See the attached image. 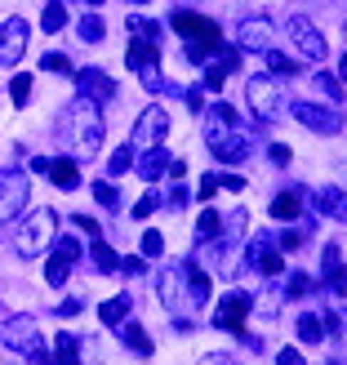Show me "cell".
I'll use <instances>...</instances> for the list:
<instances>
[{
  "mask_svg": "<svg viewBox=\"0 0 347 365\" xmlns=\"http://www.w3.org/2000/svg\"><path fill=\"white\" fill-rule=\"evenodd\" d=\"M0 339H5L9 352H23L31 365H53V356L41 343V325H36V317H9L5 330H0Z\"/></svg>",
  "mask_w": 347,
  "mask_h": 365,
  "instance_id": "cell-1",
  "label": "cell"
},
{
  "mask_svg": "<svg viewBox=\"0 0 347 365\" xmlns=\"http://www.w3.org/2000/svg\"><path fill=\"white\" fill-rule=\"evenodd\" d=\"M53 227H58V214L53 210H36L31 218L14 227V250L18 259H36V254H45V245L53 241Z\"/></svg>",
  "mask_w": 347,
  "mask_h": 365,
  "instance_id": "cell-2",
  "label": "cell"
},
{
  "mask_svg": "<svg viewBox=\"0 0 347 365\" xmlns=\"http://www.w3.org/2000/svg\"><path fill=\"white\" fill-rule=\"evenodd\" d=\"M245 210H232V214H223V227H218V241L205 250L209 254V263H214V272H223V277H232L236 272V245H241V236H245Z\"/></svg>",
  "mask_w": 347,
  "mask_h": 365,
  "instance_id": "cell-3",
  "label": "cell"
},
{
  "mask_svg": "<svg viewBox=\"0 0 347 365\" xmlns=\"http://www.w3.org/2000/svg\"><path fill=\"white\" fill-rule=\"evenodd\" d=\"M71 143H76L81 156H98V148H103V112H98V103L81 98L76 107H71Z\"/></svg>",
  "mask_w": 347,
  "mask_h": 365,
  "instance_id": "cell-4",
  "label": "cell"
},
{
  "mask_svg": "<svg viewBox=\"0 0 347 365\" xmlns=\"http://www.w3.org/2000/svg\"><path fill=\"white\" fill-rule=\"evenodd\" d=\"M285 36H289V45H294V58H303V63H325V53H330V45H325V36L316 31V23L303 18V14H289Z\"/></svg>",
  "mask_w": 347,
  "mask_h": 365,
  "instance_id": "cell-5",
  "label": "cell"
},
{
  "mask_svg": "<svg viewBox=\"0 0 347 365\" xmlns=\"http://www.w3.org/2000/svg\"><path fill=\"white\" fill-rule=\"evenodd\" d=\"M245 98H249V112L259 120H276L285 112V89L271 81V76H254L245 85Z\"/></svg>",
  "mask_w": 347,
  "mask_h": 365,
  "instance_id": "cell-6",
  "label": "cell"
},
{
  "mask_svg": "<svg viewBox=\"0 0 347 365\" xmlns=\"http://www.w3.org/2000/svg\"><path fill=\"white\" fill-rule=\"evenodd\" d=\"M27 192H31V182H27L23 170H5V174H0V227H5L9 218L23 214Z\"/></svg>",
  "mask_w": 347,
  "mask_h": 365,
  "instance_id": "cell-7",
  "label": "cell"
},
{
  "mask_svg": "<svg viewBox=\"0 0 347 365\" xmlns=\"http://www.w3.org/2000/svg\"><path fill=\"white\" fill-rule=\"evenodd\" d=\"M249 312H254V299L241 294V289H232V294H223V303H218L214 325H218V330H227V334H245V317Z\"/></svg>",
  "mask_w": 347,
  "mask_h": 365,
  "instance_id": "cell-8",
  "label": "cell"
},
{
  "mask_svg": "<svg viewBox=\"0 0 347 365\" xmlns=\"http://www.w3.org/2000/svg\"><path fill=\"white\" fill-rule=\"evenodd\" d=\"M71 81H76V89H81V98H89V103H98V107H107L116 98V81L107 76L103 67H81V71H71Z\"/></svg>",
  "mask_w": 347,
  "mask_h": 365,
  "instance_id": "cell-9",
  "label": "cell"
},
{
  "mask_svg": "<svg viewBox=\"0 0 347 365\" xmlns=\"http://www.w3.org/2000/svg\"><path fill=\"white\" fill-rule=\"evenodd\" d=\"M170 27L182 36V41L218 45V23H209V18H200V14H192V9H174V14H170Z\"/></svg>",
  "mask_w": 347,
  "mask_h": 365,
  "instance_id": "cell-10",
  "label": "cell"
},
{
  "mask_svg": "<svg viewBox=\"0 0 347 365\" xmlns=\"http://www.w3.org/2000/svg\"><path fill=\"white\" fill-rule=\"evenodd\" d=\"M165 134H170V116L160 112V107H147V112L134 120V138L130 143L147 152V148H160V138H165Z\"/></svg>",
  "mask_w": 347,
  "mask_h": 365,
  "instance_id": "cell-11",
  "label": "cell"
},
{
  "mask_svg": "<svg viewBox=\"0 0 347 365\" xmlns=\"http://www.w3.org/2000/svg\"><path fill=\"white\" fill-rule=\"evenodd\" d=\"M23 53H27V23L23 18H5L0 23V67H18Z\"/></svg>",
  "mask_w": 347,
  "mask_h": 365,
  "instance_id": "cell-12",
  "label": "cell"
},
{
  "mask_svg": "<svg viewBox=\"0 0 347 365\" xmlns=\"http://www.w3.org/2000/svg\"><path fill=\"white\" fill-rule=\"evenodd\" d=\"M294 120H303L307 130H316V134H338L343 130V112H330V107H321V103H294Z\"/></svg>",
  "mask_w": 347,
  "mask_h": 365,
  "instance_id": "cell-13",
  "label": "cell"
},
{
  "mask_svg": "<svg viewBox=\"0 0 347 365\" xmlns=\"http://www.w3.org/2000/svg\"><path fill=\"white\" fill-rule=\"evenodd\" d=\"M236 41H241L245 49L267 53V49H276V31H271L267 18H241V27H236Z\"/></svg>",
  "mask_w": 347,
  "mask_h": 365,
  "instance_id": "cell-14",
  "label": "cell"
},
{
  "mask_svg": "<svg viewBox=\"0 0 347 365\" xmlns=\"http://www.w3.org/2000/svg\"><path fill=\"white\" fill-rule=\"evenodd\" d=\"M249 263L263 272V277H281V267H285V259L276 254V241H271V236H254L249 241Z\"/></svg>",
  "mask_w": 347,
  "mask_h": 365,
  "instance_id": "cell-15",
  "label": "cell"
},
{
  "mask_svg": "<svg viewBox=\"0 0 347 365\" xmlns=\"http://www.w3.org/2000/svg\"><path fill=\"white\" fill-rule=\"evenodd\" d=\"M209 152L223 160V165H241V160H249V152H254V148H249V134H245V130H232L227 138H218Z\"/></svg>",
  "mask_w": 347,
  "mask_h": 365,
  "instance_id": "cell-16",
  "label": "cell"
},
{
  "mask_svg": "<svg viewBox=\"0 0 347 365\" xmlns=\"http://www.w3.org/2000/svg\"><path fill=\"white\" fill-rule=\"evenodd\" d=\"M232 130H236V112H232L227 103H214V107H205V143H209V148H214L218 138H227Z\"/></svg>",
  "mask_w": 347,
  "mask_h": 365,
  "instance_id": "cell-17",
  "label": "cell"
},
{
  "mask_svg": "<svg viewBox=\"0 0 347 365\" xmlns=\"http://www.w3.org/2000/svg\"><path fill=\"white\" fill-rule=\"evenodd\" d=\"M321 277H325V289H330V294H347V267H343V254L334 245L321 254Z\"/></svg>",
  "mask_w": 347,
  "mask_h": 365,
  "instance_id": "cell-18",
  "label": "cell"
},
{
  "mask_svg": "<svg viewBox=\"0 0 347 365\" xmlns=\"http://www.w3.org/2000/svg\"><path fill=\"white\" fill-rule=\"evenodd\" d=\"M156 289H160V303H165L170 312H182V267H170V272H160Z\"/></svg>",
  "mask_w": 347,
  "mask_h": 365,
  "instance_id": "cell-19",
  "label": "cell"
},
{
  "mask_svg": "<svg viewBox=\"0 0 347 365\" xmlns=\"http://www.w3.org/2000/svg\"><path fill=\"white\" fill-rule=\"evenodd\" d=\"M165 170H170V152H165V148H147V152L138 156L143 182H160V178H165Z\"/></svg>",
  "mask_w": 347,
  "mask_h": 365,
  "instance_id": "cell-20",
  "label": "cell"
},
{
  "mask_svg": "<svg viewBox=\"0 0 347 365\" xmlns=\"http://www.w3.org/2000/svg\"><path fill=\"white\" fill-rule=\"evenodd\" d=\"M45 174L53 178V187H63V192L81 187V170H76V160H71V156H58V160H49V165H45Z\"/></svg>",
  "mask_w": 347,
  "mask_h": 365,
  "instance_id": "cell-21",
  "label": "cell"
},
{
  "mask_svg": "<svg viewBox=\"0 0 347 365\" xmlns=\"http://www.w3.org/2000/svg\"><path fill=\"white\" fill-rule=\"evenodd\" d=\"M182 285H187L192 289V307H200V303H209V277H205V272H200L196 263H182Z\"/></svg>",
  "mask_w": 347,
  "mask_h": 365,
  "instance_id": "cell-22",
  "label": "cell"
},
{
  "mask_svg": "<svg viewBox=\"0 0 347 365\" xmlns=\"http://www.w3.org/2000/svg\"><path fill=\"white\" fill-rule=\"evenodd\" d=\"M299 210H303V192L299 187H289V192H281L276 200H271V218H281V223H294Z\"/></svg>",
  "mask_w": 347,
  "mask_h": 365,
  "instance_id": "cell-23",
  "label": "cell"
},
{
  "mask_svg": "<svg viewBox=\"0 0 347 365\" xmlns=\"http://www.w3.org/2000/svg\"><path fill=\"white\" fill-rule=\"evenodd\" d=\"M316 210L330 214V218H338V223H347V196L338 187H321L316 192Z\"/></svg>",
  "mask_w": 347,
  "mask_h": 365,
  "instance_id": "cell-24",
  "label": "cell"
},
{
  "mask_svg": "<svg viewBox=\"0 0 347 365\" xmlns=\"http://www.w3.org/2000/svg\"><path fill=\"white\" fill-rule=\"evenodd\" d=\"M156 58H160V45H156V41H134V45H130V53H125V63H130L134 71L156 67Z\"/></svg>",
  "mask_w": 347,
  "mask_h": 365,
  "instance_id": "cell-25",
  "label": "cell"
},
{
  "mask_svg": "<svg viewBox=\"0 0 347 365\" xmlns=\"http://www.w3.org/2000/svg\"><path fill=\"white\" fill-rule=\"evenodd\" d=\"M120 339L130 343V348H134L138 356H152V334L143 330V325H134V321H120Z\"/></svg>",
  "mask_w": 347,
  "mask_h": 365,
  "instance_id": "cell-26",
  "label": "cell"
},
{
  "mask_svg": "<svg viewBox=\"0 0 347 365\" xmlns=\"http://www.w3.org/2000/svg\"><path fill=\"white\" fill-rule=\"evenodd\" d=\"M53 365H85V361H81V343H76V334H71V330L58 334V352H53Z\"/></svg>",
  "mask_w": 347,
  "mask_h": 365,
  "instance_id": "cell-27",
  "label": "cell"
},
{
  "mask_svg": "<svg viewBox=\"0 0 347 365\" xmlns=\"http://www.w3.org/2000/svg\"><path fill=\"white\" fill-rule=\"evenodd\" d=\"M98 317H103V325H120V321H130V299H107L103 307H98Z\"/></svg>",
  "mask_w": 347,
  "mask_h": 365,
  "instance_id": "cell-28",
  "label": "cell"
},
{
  "mask_svg": "<svg viewBox=\"0 0 347 365\" xmlns=\"http://www.w3.org/2000/svg\"><path fill=\"white\" fill-rule=\"evenodd\" d=\"M218 49H223V41H218V45L187 41V45H182V58H187V63H209V58H218Z\"/></svg>",
  "mask_w": 347,
  "mask_h": 365,
  "instance_id": "cell-29",
  "label": "cell"
},
{
  "mask_svg": "<svg viewBox=\"0 0 347 365\" xmlns=\"http://www.w3.org/2000/svg\"><path fill=\"white\" fill-rule=\"evenodd\" d=\"M76 31H81V41H85V45H98V41H103V36H107V23H103V18H98V14H85Z\"/></svg>",
  "mask_w": 347,
  "mask_h": 365,
  "instance_id": "cell-30",
  "label": "cell"
},
{
  "mask_svg": "<svg viewBox=\"0 0 347 365\" xmlns=\"http://www.w3.org/2000/svg\"><path fill=\"white\" fill-rule=\"evenodd\" d=\"M67 277H71V263H67V259H58V254H49V263H45V281H49L53 289H63V285H67Z\"/></svg>",
  "mask_w": 347,
  "mask_h": 365,
  "instance_id": "cell-31",
  "label": "cell"
},
{
  "mask_svg": "<svg viewBox=\"0 0 347 365\" xmlns=\"http://www.w3.org/2000/svg\"><path fill=\"white\" fill-rule=\"evenodd\" d=\"M263 58H267V67L276 71V76H299V58H289V53H281V49H267Z\"/></svg>",
  "mask_w": 347,
  "mask_h": 365,
  "instance_id": "cell-32",
  "label": "cell"
},
{
  "mask_svg": "<svg viewBox=\"0 0 347 365\" xmlns=\"http://www.w3.org/2000/svg\"><path fill=\"white\" fill-rule=\"evenodd\" d=\"M299 339H303V343H321V339H325V325H321L316 312H303V317H299Z\"/></svg>",
  "mask_w": 347,
  "mask_h": 365,
  "instance_id": "cell-33",
  "label": "cell"
},
{
  "mask_svg": "<svg viewBox=\"0 0 347 365\" xmlns=\"http://www.w3.org/2000/svg\"><path fill=\"white\" fill-rule=\"evenodd\" d=\"M89 254H94V267H98V272H116V263H120L103 236H94V250H89Z\"/></svg>",
  "mask_w": 347,
  "mask_h": 365,
  "instance_id": "cell-34",
  "label": "cell"
},
{
  "mask_svg": "<svg viewBox=\"0 0 347 365\" xmlns=\"http://www.w3.org/2000/svg\"><path fill=\"white\" fill-rule=\"evenodd\" d=\"M218 227H223V214H214V210H205V214H200V223H196V241L205 245L209 236H218Z\"/></svg>",
  "mask_w": 347,
  "mask_h": 365,
  "instance_id": "cell-35",
  "label": "cell"
},
{
  "mask_svg": "<svg viewBox=\"0 0 347 365\" xmlns=\"http://www.w3.org/2000/svg\"><path fill=\"white\" fill-rule=\"evenodd\" d=\"M67 23V9H63V0H49V5H45V14H41V27L45 31H58Z\"/></svg>",
  "mask_w": 347,
  "mask_h": 365,
  "instance_id": "cell-36",
  "label": "cell"
},
{
  "mask_svg": "<svg viewBox=\"0 0 347 365\" xmlns=\"http://www.w3.org/2000/svg\"><path fill=\"white\" fill-rule=\"evenodd\" d=\"M130 165H134V152H130V148H116L112 156H107V178H120Z\"/></svg>",
  "mask_w": 347,
  "mask_h": 365,
  "instance_id": "cell-37",
  "label": "cell"
},
{
  "mask_svg": "<svg viewBox=\"0 0 347 365\" xmlns=\"http://www.w3.org/2000/svg\"><path fill=\"white\" fill-rule=\"evenodd\" d=\"M130 31L138 36V41H156V36H160V23H156V18H143V14H134V18H130Z\"/></svg>",
  "mask_w": 347,
  "mask_h": 365,
  "instance_id": "cell-38",
  "label": "cell"
},
{
  "mask_svg": "<svg viewBox=\"0 0 347 365\" xmlns=\"http://www.w3.org/2000/svg\"><path fill=\"white\" fill-rule=\"evenodd\" d=\"M138 76H143V89H152V94H170V89H174L165 76H160V67H143Z\"/></svg>",
  "mask_w": 347,
  "mask_h": 365,
  "instance_id": "cell-39",
  "label": "cell"
},
{
  "mask_svg": "<svg viewBox=\"0 0 347 365\" xmlns=\"http://www.w3.org/2000/svg\"><path fill=\"white\" fill-rule=\"evenodd\" d=\"M94 200L103 210H116L120 205V187H112V182H94Z\"/></svg>",
  "mask_w": 347,
  "mask_h": 365,
  "instance_id": "cell-40",
  "label": "cell"
},
{
  "mask_svg": "<svg viewBox=\"0 0 347 365\" xmlns=\"http://www.w3.org/2000/svg\"><path fill=\"white\" fill-rule=\"evenodd\" d=\"M285 294H289V299H303V294H312V277H307V272H294V277L285 281Z\"/></svg>",
  "mask_w": 347,
  "mask_h": 365,
  "instance_id": "cell-41",
  "label": "cell"
},
{
  "mask_svg": "<svg viewBox=\"0 0 347 365\" xmlns=\"http://www.w3.org/2000/svg\"><path fill=\"white\" fill-rule=\"evenodd\" d=\"M53 254H58V259H67V263H81V241H76V236H63V241L58 245H53Z\"/></svg>",
  "mask_w": 347,
  "mask_h": 365,
  "instance_id": "cell-42",
  "label": "cell"
},
{
  "mask_svg": "<svg viewBox=\"0 0 347 365\" xmlns=\"http://www.w3.org/2000/svg\"><path fill=\"white\" fill-rule=\"evenodd\" d=\"M9 98H14L18 107H27V98H31V76H14V81H9Z\"/></svg>",
  "mask_w": 347,
  "mask_h": 365,
  "instance_id": "cell-43",
  "label": "cell"
},
{
  "mask_svg": "<svg viewBox=\"0 0 347 365\" xmlns=\"http://www.w3.org/2000/svg\"><path fill=\"white\" fill-rule=\"evenodd\" d=\"M316 85L325 89V98H330V103H338V98H343V85H338V76H330V71H321Z\"/></svg>",
  "mask_w": 347,
  "mask_h": 365,
  "instance_id": "cell-44",
  "label": "cell"
},
{
  "mask_svg": "<svg viewBox=\"0 0 347 365\" xmlns=\"http://www.w3.org/2000/svg\"><path fill=\"white\" fill-rule=\"evenodd\" d=\"M160 250H165V236H160V232H143V254H147V259H160Z\"/></svg>",
  "mask_w": 347,
  "mask_h": 365,
  "instance_id": "cell-45",
  "label": "cell"
},
{
  "mask_svg": "<svg viewBox=\"0 0 347 365\" xmlns=\"http://www.w3.org/2000/svg\"><path fill=\"white\" fill-rule=\"evenodd\" d=\"M156 210H160V196H156V187H152V192H147V196H143L138 205H134V218H152Z\"/></svg>",
  "mask_w": 347,
  "mask_h": 365,
  "instance_id": "cell-46",
  "label": "cell"
},
{
  "mask_svg": "<svg viewBox=\"0 0 347 365\" xmlns=\"http://www.w3.org/2000/svg\"><path fill=\"white\" fill-rule=\"evenodd\" d=\"M223 81H227V71L218 67V63H209L205 67V89H223Z\"/></svg>",
  "mask_w": 347,
  "mask_h": 365,
  "instance_id": "cell-47",
  "label": "cell"
},
{
  "mask_svg": "<svg viewBox=\"0 0 347 365\" xmlns=\"http://www.w3.org/2000/svg\"><path fill=\"white\" fill-rule=\"evenodd\" d=\"M45 71H71V63H67V53H45V63H41Z\"/></svg>",
  "mask_w": 347,
  "mask_h": 365,
  "instance_id": "cell-48",
  "label": "cell"
},
{
  "mask_svg": "<svg viewBox=\"0 0 347 365\" xmlns=\"http://www.w3.org/2000/svg\"><path fill=\"white\" fill-rule=\"evenodd\" d=\"M214 192H218V174H205V178H200V187H196V196H200V200H209Z\"/></svg>",
  "mask_w": 347,
  "mask_h": 365,
  "instance_id": "cell-49",
  "label": "cell"
},
{
  "mask_svg": "<svg viewBox=\"0 0 347 365\" xmlns=\"http://www.w3.org/2000/svg\"><path fill=\"white\" fill-rule=\"evenodd\" d=\"M218 187H227V192H245V178H241V174H218Z\"/></svg>",
  "mask_w": 347,
  "mask_h": 365,
  "instance_id": "cell-50",
  "label": "cell"
},
{
  "mask_svg": "<svg viewBox=\"0 0 347 365\" xmlns=\"http://www.w3.org/2000/svg\"><path fill=\"white\" fill-rule=\"evenodd\" d=\"M187 200H192L187 187H174V192H170V210H187Z\"/></svg>",
  "mask_w": 347,
  "mask_h": 365,
  "instance_id": "cell-51",
  "label": "cell"
},
{
  "mask_svg": "<svg viewBox=\"0 0 347 365\" xmlns=\"http://www.w3.org/2000/svg\"><path fill=\"white\" fill-rule=\"evenodd\" d=\"M299 245H303V232H294V227L281 232V250H299Z\"/></svg>",
  "mask_w": 347,
  "mask_h": 365,
  "instance_id": "cell-52",
  "label": "cell"
},
{
  "mask_svg": "<svg viewBox=\"0 0 347 365\" xmlns=\"http://www.w3.org/2000/svg\"><path fill=\"white\" fill-rule=\"evenodd\" d=\"M276 365H303V352H299V348H281Z\"/></svg>",
  "mask_w": 347,
  "mask_h": 365,
  "instance_id": "cell-53",
  "label": "cell"
},
{
  "mask_svg": "<svg viewBox=\"0 0 347 365\" xmlns=\"http://www.w3.org/2000/svg\"><path fill=\"white\" fill-rule=\"evenodd\" d=\"M81 307H85V299H63V303H58V317H76Z\"/></svg>",
  "mask_w": 347,
  "mask_h": 365,
  "instance_id": "cell-54",
  "label": "cell"
},
{
  "mask_svg": "<svg viewBox=\"0 0 347 365\" xmlns=\"http://www.w3.org/2000/svg\"><path fill=\"white\" fill-rule=\"evenodd\" d=\"M76 227H81V232H89V236H103V232H98V223H94L89 214H76Z\"/></svg>",
  "mask_w": 347,
  "mask_h": 365,
  "instance_id": "cell-55",
  "label": "cell"
},
{
  "mask_svg": "<svg viewBox=\"0 0 347 365\" xmlns=\"http://www.w3.org/2000/svg\"><path fill=\"white\" fill-rule=\"evenodd\" d=\"M120 272H125V277H138V272H143V259H125Z\"/></svg>",
  "mask_w": 347,
  "mask_h": 365,
  "instance_id": "cell-56",
  "label": "cell"
},
{
  "mask_svg": "<svg viewBox=\"0 0 347 365\" xmlns=\"http://www.w3.org/2000/svg\"><path fill=\"white\" fill-rule=\"evenodd\" d=\"M200 365H232V356H223V352H209V356H200Z\"/></svg>",
  "mask_w": 347,
  "mask_h": 365,
  "instance_id": "cell-57",
  "label": "cell"
},
{
  "mask_svg": "<svg viewBox=\"0 0 347 365\" xmlns=\"http://www.w3.org/2000/svg\"><path fill=\"white\" fill-rule=\"evenodd\" d=\"M271 160H276V165H285V160H289V148H281V143H276V148H271Z\"/></svg>",
  "mask_w": 347,
  "mask_h": 365,
  "instance_id": "cell-58",
  "label": "cell"
},
{
  "mask_svg": "<svg viewBox=\"0 0 347 365\" xmlns=\"http://www.w3.org/2000/svg\"><path fill=\"white\" fill-rule=\"evenodd\" d=\"M338 81H347V53L338 58Z\"/></svg>",
  "mask_w": 347,
  "mask_h": 365,
  "instance_id": "cell-59",
  "label": "cell"
},
{
  "mask_svg": "<svg viewBox=\"0 0 347 365\" xmlns=\"http://www.w3.org/2000/svg\"><path fill=\"white\" fill-rule=\"evenodd\" d=\"M130 5H152V0H130Z\"/></svg>",
  "mask_w": 347,
  "mask_h": 365,
  "instance_id": "cell-60",
  "label": "cell"
},
{
  "mask_svg": "<svg viewBox=\"0 0 347 365\" xmlns=\"http://www.w3.org/2000/svg\"><path fill=\"white\" fill-rule=\"evenodd\" d=\"M85 5H103V0H85Z\"/></svg>",
  "mask_w": 347,
  "mask_h": 365,
  "instance_id": "cell-61",
  "label": "cell"
},
{
  "mask_svg": "<svg viewBox=\"0 0 347 365\" xmlns=\"http://www.w3.org/2000/svg\"><path fill=\"white\" fill-rule=\"evenodd\" d=\"M325 365H343V361H325Z\"/></svg>",
  "mask_w": 347,
  "mask_h": 365,
  "instance_id": "cell-62",
  "label": "cell"
},
{
  "mask_svg": "<svg viewBox=\"0 0 347 365\" xmlns=\"http://www.w3.org/2000/svg\"><path fill=\"white\" fill-rule=\"evenodd\" d=\"M343 41H347V23H343Z\"/></svg>",
  "mask_w": 347,
  "mask_h": 365,
  "instance_id": "cell-63",
  "label": "cell"
}]
</instances>
